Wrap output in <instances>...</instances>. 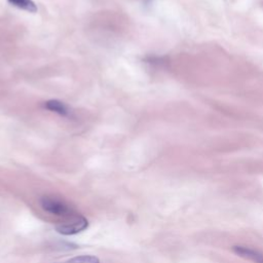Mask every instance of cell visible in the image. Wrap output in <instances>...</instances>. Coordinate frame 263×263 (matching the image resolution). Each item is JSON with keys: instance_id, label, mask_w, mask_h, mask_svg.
I'll use <instances>...</instances> for the list:
<instances>
[{"instance_id": "4", "label": "cell", "mask_w": 263, "mask_h": 263, "mask_svg": "<svg viewBox=\"0 0 263 263\" xmlns=\"http://www.w3.org/2000/svg\"><path fill=\"white\" fill-rule=\"evenodd\" d=\"M44 108L51 111V112H54L59 115H62V116H68L69 115L68 107L66 106V104H64L63 102H61L59 100L46 101L44 103Z\"/></svg>"}, {"instance_id": "3", "label": "cell", "mask_w": 263, "mask_h": 263, "mask_svg": "<svg viewBox=\"0 0 263 263\" xmlns=\"http://www.w3.org/2000/svg\"><path fill=\"white\" fill-rule=\"evenodd\" d=\"M233 251L238 256L249 259V260L253 261L254 263H263V253H261L257 250L242 247V246H234Z\"/></svg>"}, {"instance_id": "5", "label": "cell", "mask_w": 263, "mask_h": 263, "mask_svg": "<svg viewBox=\"0 0 263 263\" xmlns=\"http://www.w3.org/2000/svg\"><path fill=\"white\" fill-rule=\"evenodd\" d=\"M7 2L12 6H15L20 9L26 10L31 13H35L38 10L37 5L33 0H7Z\"/></svg>"}, {"instance_id": "6", "label": "cell", "mask_w": 263, "mask_h": 263, "mask_svg": "<svg viewBox=\"0 0 263 263\" xmlns=\"http://www.w3.org/2000/svg\"><path fill=\"white\" fill-rule=\"evenodd\" d=\"M65 263H100V260L98 257L92 255H81L73 257Z\"/></svg>"}, {"instance_id": "1", "label": "cell", "mask_w": 263, "mask_h": 263, "mask_svg": "<svg viewBox=\"0 0 263 263\" xmlns=\"http://www.w3.org/2000/svg\"><path fill=\"white\" fill-rule=\"evenodd\" d=\"M41 208L54 216L60 217H72L73 210L64 200H61L53 196H43L40 199Z\"/></svg>"}, {"instance_id": "2", "label": "cell", "mask_w": 263, "mask_h": 263, "mask_svg": "<svg viewBox=\"0 0 263 263\" xmlns=\"http://www.w3.org/2000/svg\"><path fill=\"white\" fill-rule=\"evenodd\" d=\"M88 227V221L83 216L74 215L70 220L60 222L55 225V230L63 235H73L82 232Z\"/></svg>"}]
</instances>
